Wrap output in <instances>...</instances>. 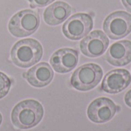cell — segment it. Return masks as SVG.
<instances>
[{
	"instance_id": "cell-5",
	"label": "cell",
	"mask_w": 131,
	"mask_h": 131,
	"mask_svg": "<svg viewBox=\"0 0 131 131\" xmlns=\"http://www.w3.org/2000/svg\"><path fill=\"white\" fill-rule=\"evenodd\" d=\"M103 29L105 34L113 40L127 36L131 32V14L124 11L111 13L104 21Z\"/></svg>"
},
{
	"instance_id": "cell-13",
	"label": "cell",
	"mask_w": 131,
	"mask_h": 131,
	"mask_svg": "<svg viewBox=\"0 0 131 131\" xmlns=\"http://www.w3.org/2000/svg\"><path fill=\"white\" fill-rule=\"evenodd\" d=\"M72 8L64 2L58 1L49 5L44 12L43 17L46 24L54 26L64 21L71 14Z\"/></svg>"
},
{
	"instance_id": "cell-18",
	"label": "cell",
	"mask_w": 131,
	"mask_h": 131,
	"mask_svg": "<svg viewBox=\"0 0 131 131\" xmlns=\"http://www.w3.org/2000/svg\"><path fill=\"white\" fill-rule=\"evenodd\" d=\"M2 114H1V113H0V125H1V124H2Z\"/></svg>"
},
{
	"instance_id": "cell-14",
	"label": "cell",
	"mask_w": 131,
	"mask_h": 131,
	"mask_svg": "<svg viewBox=\"0 0 131 131\" xmlns=\"http://www.w3.org/2000/svg\"><path fill=\"white\" fill-rule=\"evenodd\" d=\"M12 86L11 79L4 73L0 72V99L5 97Z\"/></svg>"
},
{
	"instance_id": "cell-11",
	"label": "cell",
	"mask_w": 131,
	"mask_h": 131,
	"mask_svg": "<svg viewBox=\"0 0 131 131\" xmlns=\"http://www.w3.org/2000/svg\"><path fill=\"white\" fill-rule=\"evenodd\" d=\"M105 58L111 65L122 67L131 62V41L122 40L111 45L107 51Z\"/></svg>"
},
{
	"instance_id": "cell-1",
	"label": "cell",
	"mask_w": 131,
	"mask_h": 131,
	"mask_svg": "<svg viewBox=\"0 0 131 131\" xmlns=\"http://www.w3.org/2000/svg\"><path fill=\"white\" fill-rule=\"evenodd\" d=\"M44 116L41 104L33 99L22 101L12 109L11 120L12 124L21 130H28L37 126Z\"/></svg>"
},
{
	"instance_id": "cell-6",
	"label": "cell",
	"mask_w": 131,
	"mask_h": 131,
	"mask_svg": "<svg viewBox=\"0 0 131 131\" xmlns=\"http://www.w3.org/2000/svg\"><path fill=\"white\" fill-rule=\"evenodd\" d=\"M94 21L87 13H77L71 16L63 25L62 31L70 40H80L87 36L92 30Z\"/></svg>"
},
{
	"instance_id": "cell-8",
	"label": "cell",
	"mask_w": 131,
	"mask_h": 131,
	"mask_svg": "<svg viewBox=\"0 0 131 131\" xmlns=\"http://www.w3.org/2000/svg\"><path fill=\"white\" fill-rule=\"evenodd\" d=\"M108 45L107 35L101 30H94L81 40L80 49L87 57L98 58L107 51Z\"/></svg>"
},
{
	"instance_id": "cell-9",
	"label": "cell",
	"mask_w": 131,
	"mask_h": 131,
	"mask_svg": "<svg viewBox=\"0 0 131 131\" xmlns=\"http://www.w3.org/2000/svg\"><path fill=\"white\" fill-rule=\"evenodd\" d=\"M131 83L130 73L126 69H114L104 76L101 90L108 94H118Z\"/></svg>"
},
{
	"instance_id": "cell-17",
	"label": "cell",
	"mask_w": 131,
	"mask_h": 131,
	"mask_svg": "<svg viewBox=\"0 0 131 131\" xmlns=\"http://www.w3.org/2000/svg\"><path fill=\"white\" fill-rule=\"evenodd\" d=\"M124 6L131 12V0H121Z\"/></svg>"
},
{
	"instance_id": "cell-7",
	"label": "cell",
	"mask_w": 131,
	"mask_h": 131,
	"mask_svg": "<svg viewBox=\"0 0 131 131\" xmlns=\"http://www.w3.org/2000/svg\"><path fill=\"white\" fill-rule=\"evenodd\" d=\"M121 111L112 100L107 97H99L93 101L88 107V117L96 124H104L110 121Z\"/></svg>"
},
{
	"instance_id": "cell-3",
	"label": "cell",
	"mask_w": 131,
	"mask_h": 131,
	"mask_svg": "<svg viewBox=\"0 0 131 131\" xmlns=\"http://www.w3.org/2000/svg\"><path fill=\"white\" fill-rule=\"evenodd\" d=\"M40 25L39 15L31 9L15 14L8 22V31L15 37L23 38L35 33Z\"/></svg>"
},
{
	"instance_id": "cell-4",
	"label": "cell",
	"mask_w": 131,
	"mask_h": 131,
	"mask_svg": "<svg viewBox=\"0 0 131 131\" xmlns=\"http://www.w3.org/2000/svg\"><path fill=\"white\" fill-rule=\"evenodd\" d=\"M103 77L101 67L94 63H89L79 67L71 78V86L80 91L94 89L101 82Z\"/></svg>"
},
{
	"instance_id": "cell-12",
	"label": "cell",
	"mask_w": 131,
	"mask_h": 131,
	"mask_svg": "<svg viewBox=\"0 0 131 131\" xmlns=\"http://www.w3.org/2000/svg\"><path fill=\"white\" fill-rule=\"evenodd\" d=\"M23 78L35 88H44L51 82L54 78V71L49 64L41 62L24 73Z\"/></svg>"
},
{
	"instance_id": "cell-2",
	"label": "cell",
	"mask_w": 131,
	"mask_h": 131,
	"mask_svg": "<svg viewBox=\"0 0 131 131\" xmlns=\"http://www.w3.org/2000/svg\"><path fill=\"white\" fill-rule=\"evenodd\" d=\"M43 55V48L39 41L25 38L17 41L11 50L12 62L18 67L27 68L38 63Z\"/></svg>"
},
{
	"instance_id": "cell-10",
	"label": "cell",
	"mask_w": 131,
	"mask_h": 131,
	"mask_svg": "<svg viewBox=\"0 0 131 131\" xmlns=\"http://www.w3.org/2000/svg\"><path fill=\"white\" fill-rule=\"evenodd\" d=\"M78 51L75 49L61 48L51 55L50 64L56 72L64 74L75 68L78 62Z\"/></svg>"
},
{
	"instance_id": "cell-15",
	"label": "cell",
	"mask_w": 131,
	"mask_h": 131,
	"mask_svg": "<svg viewBox=\"0 0 131 131\" xmlns=\"http://www.w3.org/2000/svg\"><path fill=\"white\" fill-rule=\"evenodd\" d=\"M55 0H28L31 8H41L48 5Z\"/></svg>"
},
{
	"instance_id": "cell-16",
	"label": "cell",
	"mask_w": 131,
	"mask_h": 131,
	"mask_svg": "<svg viewBox=\"0 0 131 131\" xmlns=\"http://www.w3.org/2000/svg\"><path fill=\"white\" fill-rule=\"evenodd\" d=\"M124 102L125 104L131 108V89L127 91V93L125 94L124 97Z\"/></svg>"
}]
</instances>
